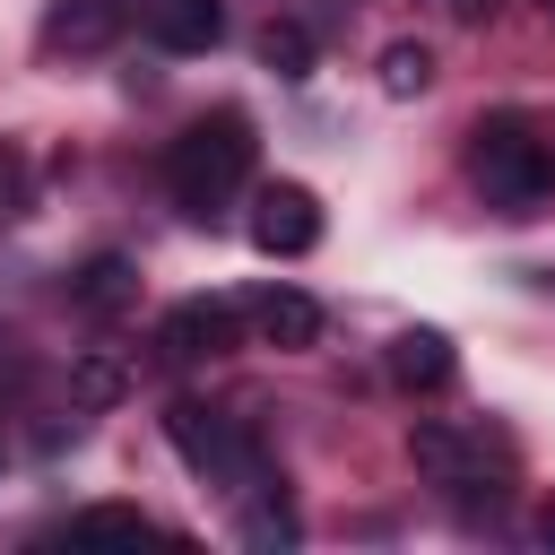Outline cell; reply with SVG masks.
I'll return each instance as SVG.
<instances>
[{
  "label": "cell",
  "instance_id": "obj_12",
  "mask_svg": "<svg viewBox=\"0 0 555 555\" xmlns=\"http://www.w3.org/2000/svg\"><path fill=\"white\" fill-rule=\"evenodd\" d=\"M121 390H130V364H121V356H104V347H95V356H78V364H69V399H78V408H113Z\"/></svg>",
  "mask_w": 555,
  "mask_h": 555
},
{
  "label": "cell",
  "instance_id": "obj_16",
  "mask_svg": "<svg viewBox=\"0 0 555 555\" xmlns=\"http://www.w3.org/2000/svg\"><path fill=\"white\" fill-rule=\"evenodd\" d=\"M538 538H546V546H555V503H546V512H538Z\"/></svg>",
  "mask_w": 555,
  "mask_h": 555
},
{
  "label": "cell",
  "instance_id": "obj_10",
  "mask_svg": "<svg viewBox=\"0 0 555 555\" xmlns=\"http://www.w3.org/2000/svg\"><path fill=\"white\" fill-rule=\"evenodd\" d=\"M408 460H416V468H425V477H434V486H460V477H468V468H477V442H468V434H451V425H434V416H425V425H416V434H408Z\"/></svg>",
  "mask_w": 555,
  "mask_h": 555
},
{
  "label": "cell",
  "instance_id": "obj_17",
  "mask_svg": "<svg viewBox=\"0 0 555 555\" xmlns=\"http://www.w3.org/2000/svg\"><path fill=\"white\" fill-rule=\"evenodd\" d=\"M538 9H546V17H555V0H538Z\"/></svg>",
  "mask_w": 555,
  "mask_h": 555
},
{
  "label": "cell",
  "instance_id": "obj_18",
  "mask_svg": "<svg viewBox=\"0 0 555 555\" xmlns=\"http://www.w3.org/2000/svg\"><path fill=\"white\" fill-rule=\"evenodd\" d=\"M460 9H477V0H460Z\"/></svg>",
  "mask_w": 555,
  "mask_h": 555
},
{
  "label": "cell",
  "instance_id": "obj_7",
  "mask_svg": "<svg viewBox=\"0 0 555 555\" xmlns=\"http://www.w3.org/2000/svg\"><path fill=\"white\" fill-rule=\"evenodd\" d=\"M69 304H78L87 321H113V312H130V304H139V260H121V251H95V260L69 278Z\"/></svg>",
  "mask_w": 555,
  "mask_h": 555
},
{
  "label": "cell",
  "instance_id": "obj_9",
  "mask_svg": "<svg viewBox=\"0 0 555 555\" xmlns=\"http://www.w3.org/2000/svg\"><path fill=\"white\" fill-rule=\"evenodd\" d=\"M390 373H399L408 390H442V382L460 373V356H451L442 330H399V338H390Z\"/></svg>",
  "mask_w": 555,
  "mask_h": 555
},
{
  "label": "cell",
  "instance_id": "obj_8",
  "mask_svg": "<svg viewBox=\"0 0 555 555\" xmlns=\"http://www.w3.org/2000/svg\"><path fill=\"white\" fill-rule=\"evenodd\" d=\"M251 330H260L269 347H286V356H295V347H312V338H321V304H312L304 286H269V295L251 304Z\"/></svg>",
  "mask_w": 555,
  "mask_h": 555
},
{
  "label": "cell",
  "instance_id": "obj_4",
  "mask_svg": "<svg viewBox=\"0 0 555 555\" xmlns=\"http://www.w3.org/2000/svg\"><path fill=\"white\" fill-rule=\"evenodd\" d=\"M234 338H243V312H234V304H217V295L173 304V312H165V330H156V347H165L173 364H208V356H225Z\"/></svg>",
  "mask_w": 555,
  "mask_h": 555
},
{
  "label": "cell",
  "instance_id": "obj_2",
  "mask_svg": "<svg viewBox=\"0 0 555 555\" xmlns=\"http://www.w3.org/2000/svg\"><path fill=\"white\" fill-rule=\"evenodd\" d=\"M251 173V121L243 113H199L173 147H165V182L191 217H217L234 199V182Z\"/></svg>",
  "mask_w": 555,
  "mask_h": 555
},
{
  "label": "cell",
  "instance_id": "obj_15",
  "mask_svg": "<svg viewBox=\"0 0 555 555\" xmlns=\"http://www.w3.org/2000/svg\"><path fill=\"white\" fill-rule=\"evenodd\" d=\"M69 529H78V538H156V520H147V512H130V503H87Z\"/></svg>",
  "mask_w": 555,
  "mask_h": 555
},
{
  "label": "cell",
  "instance_id": "obj_11",
  "mask_svg": "<svg viewBox=\"0 0 555 555\" xmlns=\"http://www.w3.org/2000/svg\"><path fill=\"white\" fill-rule=\"evenodd\" d=\"M243 546H295V503L278 494V477L251 486V503H243Z\"/></svg>",
  "mask_w": 555,
  "mask_h": 555
},
{
  "label": "cell",
  "instance_id": "obj_14",
  "mask_svg": "<svg viewBox=\"0 0 555 555\" xmlns=\"http://www.w3.org/2000/svg\"><path fill=\"white\" fill-rule=\"evenodd\" d=\"M434 87V52L425 43H390L382 52V95H425Z\"/></svg>",
  "mask_w": 555,
  "mask_h": 555
},
{
  "label": "cell",
  "instance_id": "obj_6",
  "mask_svg": "<svg viewBox=\"0 0 555 555\" xmlns=\"http://www.w3.org/2000/svg\"><path fill=\"white\" fill-rule=\"evenodd\" d=\"M139 26L165 52H208L225 35V0H139Z\"/></svg>",
  "mask_w": 555,
  "mask_h": 555
},
{
  "label": "cell",
  "instance_id": "obj_5",
  "mask_svg": "<svg viewBox=\"0 0 555 555\" xmlns=\"http://www.w3.org/2000/svg\"><path fill=\"white\" fill-rule=\"evenodd\" d=\"M130 26V0H61L43 17V52H104Z\"/></svg>",
  "mask_w": 555,
  "mask_h": 555
},
{
  "label": "cell",
  "instance_id": "obj_13",
  "mask_svg": "<svg viewBox=\"0 0 555 555\" xmlns=\"http://www.w3.org/2000/svg\"><path fill=\"white\" fill-rule=\"evenodd\" d=\"M260 61H269L278 78H304V69H312V26H295V17H269V26H260Z\"/></svg>",
  "mask_w": 555,
  "mask_h": 555
},
{
  "label": "cell",
  "instance_id": "obj_3",
  "mask_svg": "<svg viewBox=\"0 0 555 555\" xmlns=\"http://www.w3.org/2000/svg\"><path fill=\"white\" fill-rule=\"evenodd\" d=\"M251 243H260L269 260H304V251L321 243V199H312L304 182H269V191L251 199Z\"/></svg>",
  "mask_w": 555,
  "mask_h": 555
},
{
  "label": "cell",
  "instance_id": "obj_1",
  "mask_svg": "<svg viewBox=\"0 0 555 555\" xmlns=\"http://www.w3.org/2000/svg\"><path fill=\"white\" fill-rule=\"evenodd\" d=\"M468 173L494 208H538L555 199V121L538 113H494L477 121V147H468Z\"/></svg>",
  "mask_w": 555,
  "mask_h": 555
}]
</instances>
